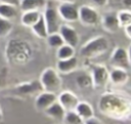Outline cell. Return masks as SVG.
<instances>
[{
	"instance_id": "6da1fadb",
	"label": "cell",
	"mask_w": 131,
	"mask_h": 124,
	"mask_svg": "<svg viewBox=\"0 0 131 124\" xmlns=\"http://www.w3.org/2000/svg\"><path fill=\"white\" fill-rule=\"evenodd\" d=\"M130 106L131 102L129 96H125L113 92L104 93L99 100L100 112L114 119L129 118Z\"/></svg>"
},
{
	"instance_id": "7a4b0ae2",
	"label": "cell",
	"mask_w": 131,
	"mask_h": 124,
	"mask_svg": "<svg viewBox=\"0 0 131 124\" xmlns=\"http://www.w3.org/2000/svg\"><path fill=\"white\" fill-rule=\"evenodd\" d=\"M108 47V40L104 36H96L82 46L80 49V54L85 58H93L106 52Z\"/></svg>"
},
{
	"instance_id": "3957f363",
	"label": "cell",
	"mask_w": 131,
	"mask_h": 124,
	"mask_svg": "<svg viewBox=\"0 0 131 124\" xmlns=\"http://www.w3.org/2000/svg\"><path fill=\"white\" fill-rule=\"evenodd\" d=\"M40 83L42 86V89L45 91L56 93L60 90L62 82L60 79V76L56 70L53 68H47L45 69L41 76H40Z\"/></svg>"
},
{
	"instance_id": "277c9868",
	"label": "cell",
	"mask_w": 131,
	"mask_h": 124,
	"mask_svg": "<svg viewBox=\"0 0 131 124\" xmlns=\"http://www.w3.org/2000/svg\"><path fill=\"white\" fill-rule=\"evenodd\" d=\"M91 79L93 87L102 88L110 81V71L101 64H94L91 66Z\"/></svg>"
},
{
	"instance_id": "5b68a950",
	"label": "cell",
	"mask_w": 131,
	"mask_h": 124,
	"mask_svg": "<svg viewBox=\"0 0 131 124\" xmlns=\"http://www.w3.org/2000/svg\"><path fill=\"white\" fill-rule=\"evenodd\" d=\"M78 20L84 26H95L100 20L98 11L90 5H82L79 7Z\"/></svg>"
},
{
	"instance_id": "8992f818",
	"label": "cell",
	"mask_w": 131,
	"mask_h": 124,
	"mask_svg": "<svg viewBox=\"0 0 131 124\" xmlns=\"http://www.w3.org/2000/svg\"><path fill=\"white\" fill-rule=\"evenodd\" d=\"M110 63L113 67L116 68H122L125 70L130 69V56H129V51L123 47H116L114 50L113 54L111 55Z\"/></svg>"
},
{
	"instance_id": "52a82bcc",
	"label": "cell",
	"mask_w": 131,
	"mask_h": 124,
	"mask_svg": "<svg viewBox=\"0 0 131 124\" xmlns=\"http://www.w3.org/2000/svg\"><path fill=\"white\" fill-rule=\"evenodd\" d=\"M57 12L60 18L68 23H74L78 20L79 7L74 2H60L57 7Z\"/></svg>"
},
{
	"instance_id": "ba28073f",
	"label": "cell",
	"mask_w": 131,
	"mask_h": 124,
	"mask_svg": "<svg viewBox=\"0 0 131 124\" xmlns=\"http://www.w3.org/2000/svg\"><path fill=\"white\" fill-rule=\"evenodd\" d=\"M43 17L46 24L47 33L52 34L58 32L60 23H59V15L57 12V9L53 6H45V10L43 13Z\"/></svg>"
},
{
	"instance_id": "9c48e42d",
	"label": "cell",
	"mask_w": 131,
	"mask_h": 124,
	"mask_svg": "<svg viewBox=\"0 0 131 124\" xmlns=\"http://www.w3.org/2000/svg\"><path fill=\"white\" fill-rule=\"evenodd\" d=\"M58 33L62 37L63 42L66 44H69L73 47H76L79 44V35L73 27L69 25H60Z\"/></svg>"
},
{
	"instance_id": "30bf717a",
	"label": "cell",
	"mask_w": 131,
	"mask_h": 124,
	"mask_svg": "<svg viewBox=\"0 0 131 124\" xmlns=\"http://www.w3.org/2000/svg\"><path fill=\"white\" fill-rule=\"evenodd\" d=\"M57 100V95L56 93L53 92H49V91H45L43 90L42 92H40L35 100V106L37 108V110L39 111H45L48 107H50L54 101Z\"/></svg>"
},
{
	"instance_id": "8fae6325",
	"label": "cell",
	"mask_w": 131,
	"mask_h": 124,
	"mask_svg": "<svg viewBox=\"0 0 131 124\" xmlns=\"http://www.w3.org/2000/svg\"><path fill=\"white\" fill-rule=\"evenodd\" d=\"M57 101L62 106L66 111H71L76 108L77 104L79 102V98L74 92L70 90H63L58 94Z\"/></svg>"
},
{
	"instance_id": "7c38bea8",
	"label": "cell",
	"mask_w": 131,
	"mask_h": 124,
	"mask_svg": "<svg viewBox=\"0 0 131 124\" xmlns=\"http://www.w3.org/2000/svg\"><path fill=\"white\" fill-rule=\"evenodd\" d=\"M101 23H102V27L105 31L110 32V33H115L119 30L120 28V24L118 20V16L117 13L114 11H108L105 12L102 15L101 18Z\"/></svg>"
},
{
	"instance_id": "4fadbf2b",
	"label": "cell",
	"mask_w": 131,
	"mask_h": 124,
	"mask_svg": "<svg viewBox=\"0 0 131 124\" xmlns=\"http://www.w3.org/2000/svg\"><path fill=\"white\" fill-rule=\"evenodd\" d=\"M78 67V58L73 55L69 58L57 60V72L61 74H70L74 72Z\"/></svg>"
},
{
	"instance_id": "5bb4252c",
	"label": "cell",
	"mask_w": 131,
	"mask_h": 124,
	"mask_svg": "<svg viewBox=\"0 0 131 124\" xmlns=\"http://www.w3.org/2000/svg\"><path fill=\"white\" fill-rule=\"evenodd\" d=\"M16 92L23 94V95H28V94H32L35 93L37 91H41L42 86L39 80H34V81H30V82H25V83H20L15 87Z\"/></svg>"
},
{
	"instance_id": "9a60e30c",
	"label": "cell",
	"mask_w": 131,
	"mask_h": 124,
	"mask_svg": "<svg viewBox=\"0 0 131 124\" xmlns=\"http://www.w3.org/2000/svg\"><path fill=\"white\" fill-rule=\"evenodd\" d=\"M129 79L128 71L122 68H116L110 72V81L115 85H122L125 84Z\"/></svg>"
},
{
	"instance_id": "2e32d148",
	"label": "cell",
	"mask_w": 131,
	"mask_h": 124,
	"mask_svg": "<svg viewBox=\"0 0 131 124\" xmlns=\"http://www.w3.org/2000/svg\"><path fill=\"white\" fill-rule=\"evenodd\" d=\"M44 112L48 117H50L51 119L57 122H62L64 118V114H66V110L62 108V106L57 100L54 101L50 107H48Z\"/></svg>"
},
{
	"instance_id": "e0dca14e",
	"label": "cell",
	"mask_w": 131,
	"mask_h": 124,
	"mask_svg": "<svg viewBox=\"0 0 131 124\" xmlns=\"http://www.w3.org/2000/svg\"><path fill=\"white\" fill-rule=\"evenodd\" d=\"M47 5L46 0H20L19 6L23 11L28 10H40Z\"/></svg>"
},
{
	"instance_id": "ac0fdd59",
	"label": "cell",
	"mask_w": 131,
	"mask_h": 124,
	"mask_svg": "<svg viewBox=\"0 0 131 124\" xmlns=\"http://www.w3.org/2000/svg\"><path fill=\"white\" fill-rule=\"evenodd\" d=\"M74 110H75V112L83 119V121H84L85 119H87V118L93 116V114H94L91 105H90L89 102H87V101H80V100H79V102L77 104V106H76V108H75Z\"/></svg>"
},
{
	"instance_id": "d6986e66",
	"label": "cell",
	"mask_w": 131,
	"mask_h": 124,
	"mask_svg": "<svg viewBox=\"0 0 131 124\" xmlns=\"http://www.w3.org/2000/svg\"><path fill=\"white\" fill-rule=\"evenodd\" d=\"M41 12L40 10H28V11H24L21 17H20V22L24 26L26 27H32L40 17Z\"/></svg>"
},
{
	"instance_id": "ffe728a7",
	"label": "cell",
	"mask_w": 131,
	"mask_h": 124,
	"mask_svg": "<svg viewBox=\"0 0 131 124\" xmlns=\"http://www.w3.org/2000/svg\"><path fill=\"white\" fill-rule=\"evenodd\" d=\"M31 28H32L33 32H34L39 38H44V39H46V37L48 36L46 24H45V20H44V17H43V13H41V15H40V17L38 18V20H37Z\"/></svg>"
},
{
	"instance_id": "44dd1931",
	"label": "cell",
	"mask_w": 131,
	"mask_h": 124,
	"mask_svg": "<svg viewBox=\"0 0 131 124\" xmlns=\"http://www.w3.org/2000/svg\"><path fill=\"white\" fill-rule=\"evenodd\" d=\"M17 14V9L15 6L5 4V3H0V16L4 17L6 19H12L16 16Z\"/></svg>"
},
{
	"instance_id": "7402d4cb",
	"label": "cell",
	"mask_w": 131,
	"mask_h": 124,
	"mask_svg": "<svg viewBox=\"0 0 131 124\" xmlns=\"http://www.w3.org/2000/svg\"><path fill=\"white\" fill-rule=\"evenodd\" d=\"M57 58L58 59H64V58H69L73 55H75V47L69 45V44H62L61 46H59L57 48V52H56Z\"/></svg>"
},
{
	"instance_id": "603a6c76",
	"label": "cell",
	"mask_w": 131,
	"mask_h": 124,
	"mask_svg": "<svg viewBox=\"0 0 131 124\" xmlns=\"http://www.w3.org/2000/svg\"><path fill=\"white\" fill-rule=\"evenodd\" d=\"M76 82L77 85L81 88V89H88L90 87H92V79H91V75L90 74H81L76 78Z\"/></svg>"
},
{
	"instance_id": "cb8c5ba5",
	"label": "cell",
	"mask_w": 131,
	"mask_h": 124,
	"mask_svg": "<svg viewBox=\"0 0 131 124\" xmlns=\"http://www.w3.org/2000/svg\"><path fill=\"white\" fill-rule=\"evenodd\" d=\"M47 39V43L50 47L52 48H58L59 46H61L62 44H64L62 37L60 36V34L58 32L56 33H52V34H48V36L46 37Z\"/></svg>"
},
{
	"instance_id": "d4e9b609",
	"label": "cell",
	"mask_w": 131,
	"mask_h": 124,
	"mask_svg": "<svg viewBox=\"0 0 131 124\" xmlns=\"http://www.w3.org/2000/svg\"><path fill=\"white\" fill-rule=\"evenodd\" d=\"M62 122L67 124H81L83 123V119L75 112V110H71V111H66Z\"/></svg>"
},
{
	"instance_id": "484cf974",
	"label": "cell",
	"mask_w": 131,
	"mask_h": 124,
	"mask_svg": "<svg viewBox=\"0 0 131 124\" xmlns=\"http://www.w3.org/2000/svg\"><path fill=\"white\" fill-rule=\"evenodd\" d=\"M120 27H125L131 24V11L129 9H123L117 13Z\"/></svg>"
},
{
	"instance_id": "4316f807",
	"label": "cell",
	"mask_w": 131,
	"mask_h": 124,
	"mask_svg": "<svg viewBox=\"0 0 131 124\" xmlns=\"http://www.w3.org/2000/svg\"><path fill=\"white\" fill-rule=\"evenodd\" d=\"M12 30V24L10 19H6L0 16V37L7 36Z\"/></svg>"
},
{
	"instance_id": "83f0119b",
	"label": "cell",
	"mask_w": 131,
	"mask_h": 124,
	"mask_svg": "<svg viewBox=\"0 0 131 124\" xmlns=\"http://www.w3.org/2000/svg\"><path fill=\"white\" fill-rule=\"evenodd\" d=\"M83 123H85V124H101L102 122H101L100 119H98L97 117H95V116L93 115V116H91V117L85 119V120L83 121Z\"/></svg>"
},
{
	"instance_id": "f1b7e54d",
	"label": "cell",
	"mask_w": 131,
	"mask_h": 124,
	"mask_svg": "<svg viewBox=\"0 0 131 124\" xmlns=\"http://www.w3.org/2000/svg\"><path fill=\"white\" fill-rule=\"evenodd\" d=\"M7 73H8V70L6 68H3L0 70V87L4 84L6 77H7Z\"/></svg>"
},
{
	"instance_id": "f546056e",
	"label": "cell",
	"mask_w": 131,
	"mask_h": 124,
	"mask_svg": "<svg viewBox=\"0 0 131 124\" xmlns=\"http://www.w3.org/2000/svg\"><path fill=\"white\" fill-rule=\"evenodd\" d=\"M19 2H20V0H0V3L9 4V5H12V6H15V7L19 6Z\"/></svg>"
},
{
	"instance_id": "4dcf8cb0",
	"label": "cell",
	"mask_w": 131,
	"mask_h": 124,
	"mask_svg": "<svg viewBox=\"0 0 131 124\" xmlns=\"http://www.w3.org/2000/svg\"><path fill=\"white\" fill-rule=\"evenodd\" d=\"M92 1L95 3V5L100 6V7L105 6V5L107 4V0H92Z\"/></svg>"
},
{
	"instance_id": "1f68e13d",
	"label": "cell",
	"mask_w": 131,
	"mask_h": 124,
	"mask_svg": "<svg viewBox=\"0 0 131 124\" xmlns=\"http://www.w3.org/2000/svg\"><path fill=\"white\" fill-rule=\"evenodd\" d=\"M124 29H125V34H126V36L130 39L131 38V24L130 25H127V26H125L124 27Z\"/></svg>"
},
{
	"instance_id": "d6a6232c",
	"label": "cell",
	"mask_w": 131,
	"mask_h": 124,
	"mask_svg": "<svg viewBox=\"0 0 131 124\" xmlns=\"http://www.w3.org/2000/svg\"><path fill=\"white\" fill-rule=\"evenodd\" d=\"M122 2H123V5H124L127 9H129V7L131 6V0H123Z\"/></svg>"
},
{
	"instance_id": "836d02e7",
	"label": "cell",
	"mask_w": 131,
	"mask_h": 124,
	"mask_svg": "<svg viewBox=\"0 0 131 124\" xmlns=\"http://www.w3.org/2000/svg\"><path fill=\"white\" fill-rule=\"evenodd\" d=\"M3 119V114H2V109H1V106H0V122L2 121Z\"/></svg>"
},
{
	"instance_id": "e575fe53",
	"label": "cell",
	"mask_w": 131,
	"mask_h": 124,
	"mask_svg": "<svg viewBox=\"0 0 131 124\" xmlns=\"http://www.w3.org/2000/svg\"><path fill=\"white\" fill-rule=\"evenodd\" d=\"M59 2H74V0H57Z\"/></svg>"
}]
</instances>
